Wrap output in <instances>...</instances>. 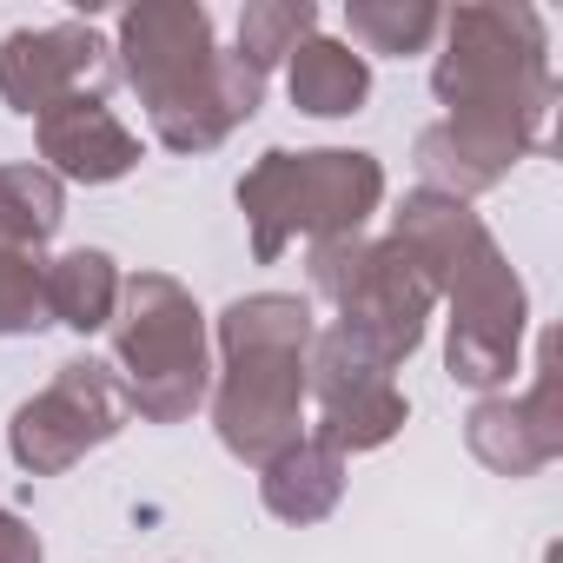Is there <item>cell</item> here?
Segmentation results:
<instances>
[{
    "mask_svg": "<svg viewBox=\"0 0 563 563\" xmlns=\"http://www.w3.org/2000/svg\"><path fill=\"white\" fill-rule=\"evenodd\" d=\"M120 54H126V80L153 113V133L179 153L219 146L239 120L258 113L265 74L212 47L206 8H133L120 21Z\"/></svg>",
    "mask_w": 563,
    "mask_h": 563,
    "instance_id": "6da1fadb",
    "label": "cell"
},
{
    "mask_svg": "<svg viewBox=\"0 0 563 563\" xmlns=\"http://www.w3.org/2000/svg\"><path fill=\"white\" fill-rule=\"evenodd\" d=\"M398 245L424 265L431 286H451L457 319H451V378L464 385H504L517 365V332H523V292L510 265L497 258L490 232L451 199V192H418L398 212Z\"/></svg>",
    "mask_w": 563,
    "mask_h": 563,
    "instance_id": "7a4b0ae2",
    "label": "cell"
},
{
    "mask_svg": "<svg viewBox=\"0 0 563 563\" xmlns=\"http://www.w3.org/2000/svg\"><path fill=\"white\" fill-rule=\"evenodd\" d=\"M431 87L457 126H484V133H504L517 146H537L543 113H550L543 21L530 8L444 14V60L431 74Z\"/></svg>",
    "mask_w": 563,
    "mask_h": 563,
    "instance_id": "3957f363",
    "label": "cell"
},
{
    "mask_svg": "<svg viewBox=\"0 0 563 563\" xmlns=\"http://www.w3.org/2000/svg\"><path fill=\"white\" fill-rule=\"evenodd\" d=\"M219 332H225V352H232V378L219 391V438H225V451H239L252 464H272L299 438L312 312L299 299L265 292V299H239Z\"/></svg>",
    "mask_w": 563,
    "mask_h": 563,
    "instance_id": "277c9868",
    "label": "cell"
},
{
    "mask_svg": "<svg viewBox=\"0 0 563 563\" xmlns=\"http://www.w3.org/2000/svg\"><path fill=\"white\" fill-rule=\"evenodd\" d=\"M385 173L372 153H265L239 179V206L252 219L258 258H278L292 232L312 239H352L358 219L378 206Z\"/></svg>",
    "mask_w": 563,
    "mask_h": 563,
    "instance_id": "5b68a950",
    "label": "cell"
},
{
    "mask_svg": "<svg viewBox=\"0 0 563 563\" xmlns=\"http://www.w3.org/2000/svg\"><path fill=\"white\" fill-rule=\"evenodd\" d=\"M312 286L345 312V339H358L372 358L398 365L431 312V278L424 265L391 239V245H358V239H319L312 245Z\"/></svg>",
    "mask_w": 563,
    "mask_h": 563,
    "instance_id": "8992f818",
    "label": "cell"
},
{
    "mask_svg": "<svg viewBox=\"0 0 563 563\" xmlns=\"http://www.w3.org/2000/svg\"><path fill=\"white\" fill-rule=\"evenodd\" d=\"M120 358L133 365L126 405L146 418L173 424L206 398V339L199 312L173 278H133L126 286V319H120Z\"/></svg>",
    "mask_w": 563,
    "mask_h": 563,
    "instance_id": "52a82bcc",
    "label": "cell"
},
{
    "mask_svg": "<svg viewBox=\"0 0 563 563\" xmlns=\"http://www.w3.org/2000/svg\"><path fill=\"white\" fill-rule=\"evenodd\" d=\"M120 418H126V391L107 378V365H93V358L60 365V378L34 405H21V418H14V457L27 471H67L87 444L113 438Z\"/></svg>",
    "mask_w": 563,
    "mask_h": 563,
    "instance_id": "ba28073f",
    "label": "cell"
},
{
    "mask_svg": "<svg viewBox=\"0 0 563 563\" xmlns=\"http://www.w3.org/2000/svg\"><path fill=\"white\" fill-rule=\"evenodd\" d=\"M107 41L80 21H54V27H21L0 47V93L14 113H54L60 100L100 93L107 80Z\"/></svg>",
    "mask_w": 563,
    "mask_h": 563,
    "instance_id": "9c48e42d",
    "label": "cell"
},
{
    "mask_svg": "<svg viewBox=\"0 0 563 563\" xmlns=\"http://www.w3.org/2000/svg\"><path fill=\"white\" fill-rule=\"evenodd\" d=\"M319 398H325V451H372L405 424V398L391 391V365L358 339L332 332L319 345Z\"/></svg>",
    "mask_w": 563,
    "mask_h": 563,
    "instance_id": "30bf717a",
    "label": "cell"
},
{
    "mask_svg": "<svg viewBox=\"0 0 563 563\" xmlns=\"http://www.w3.org/2000/svg\"><path fill=\"white\" fill-rule=\"evenodd\" d=\"M41 153L67 179L100 186V179H120L140 159V140L120 126V113L100 93H80V100H60L54 113H41Z\"/></svg>",
    "mask_w": 563,
    "mask_h": 563,
    "instance_id": "8fae6325",
    "label": "cell"
},
{
    "mask_svg": "<svg viewBox=\"0 0 563 563\" xmlns=\"http://www.w3.org/2000/svg\"><path fill=\"white\" fill-rule=\"evenodd\" d=\"M471 451H477L490 471H510V477H523V471L550 464V457H556L550 385H537V398H530V405H510V398L477 405V418H471Z\"/></svg>",
    "mask_w": 563,
    "mask_h": 563,
    "instance_id": "7c38bea8",
    "label": "cell"
},
{
    "mask_svg": "<svg viewBox=\"0 0 563 563\" xmlns=\"http://www.w3.org/2000/svg\"><path fill=\"white\" fill-rule=\"evenodd\" d=\"M365 87H372L365 60H358L352 47H339V41H306V47L292 54V100H299L306 113H319V120L358 113Z\"/></svg>",
    "mask_w": 563,
    "mask_h": 563,
    "instance_id": "4fadbf2b",
    "label": "cell"
},
{
    "mask_svg": "<svg viewBox=\"0 0 563 563\" xmlns=\"http://www.w3.org/2000/svg\"><path fill=\"white\" fill-rule=\"evenodd\" d=\"M339 490H345L339 451H325V444H292V451H278L272 471H265V504L278 517H299V523L325 517L339 504Z\"/></svg>",
    "mask_w": 563,
    "mask_h": 563,
    "instance_id": "5bb4252c",
    "label": "cell"
},
{
    "mask_svg": "<svg viewBox=\"0 0 563 563\" xmlns=\"http://www.w3.org/2000/svg\"><path fill=\"white\" fill-rule=\"evenodd\" d=\"M113 299H120V272L107 252H67L60 265H47V312L67 319L74 332L107 325Z\"/></svg>",
    "mask_w": 563,
    "mask_h": 563,
    "instance_id": "9a60e30c",
    "label": "cell"
},
{
    "mask_svg": "<svg viewBox=\"0 0 563 563\" xmlns=\"http://www.w3.org/2000/svg\"><path fill=\"white\" fill-rule=\"evenodd\" d=\"M60 225V186L41 166H0V252H27Z\"/></svg>",
    "mask_w": 563,
    "mask_h": 563,
    "instance_id": "2e32d148",
    "label": "cell"
},
{
    "mask_svg": "<svg viewBox=\"0 0 563 563\" xmlns=\"http://www.w3.org/2000/svg\"><path fill=\"white\" fill-rule=\"evenodd\" d=\"M312 27H319L312 0H252V8L239 14V60L252 74H265V67H278L286 54H299Z\"/></svg>",
    "mask_w": 563,
    "mask_h": 563,
    "instance_id": "e0dca14e",
    "label": "cell"
},
{
    "mask_svg": "<svg viewBox=\"0 0 563 563\" xmlns=\"http://www.w3.org/2000/svg\"><path fill=\"white\" fill-rule=\"evenodd\" d=\"M345 21H352V41L365 54H418L444 27V14L424 8V0H352Z\"/></svg>",
    "mask_w": 563,
    "mask_h": 563,
    "instance_id": "ac0fdd59",
    "label": "cell"
},
{
    "mask_svg": "<svg viewBox=\"0 0 563 563\" xmlns=\"http://www.w3.org/2000/svg\"><path fill=\"white\" fill-rule=\"evenodd\" d=\"M47 319V272L34 265V252H0V339L41 332Z\"/></svg>",
    "mask_w": 563,
    "mask_h": 563,
    "instance_id": "d6986e66",
    "label": "cell"
},
{
    "mask_svg": "<svg viewBox=\"0 0 563 563\" xmlns=\"http://www.w3.org/2000/svg\"><path fill=\"white\" fill-rule=\"evenodd\" d=\"M0 563H41V537L8 510H0Z\"/></svg>",
    "mask_w": 563,
    "mask_h": 563,
    "instance_id": "ffe728a7",
    "label": "cell"
}]
</instances>
